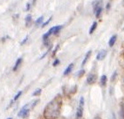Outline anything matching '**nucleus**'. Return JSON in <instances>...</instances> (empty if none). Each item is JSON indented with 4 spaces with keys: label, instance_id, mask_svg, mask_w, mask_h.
<instances>
[{
    "label": "nucleus",
    "instance_id": "nucleus-9",
    "mask_svg": "<svg viewBox=\"0 0 124 119\" xmlns=\"http://www.w3.org/2000/svg\"><path fill=\"white\" fill-rule=\"evenodd\" d=\"M116 39H117L116 35H114V36H112L111 39H110V41H109V46H110V47L114 46V44L115 43V41H116Z\"/></svg>",
    "mask_w": 124,
    "mask_h": 119
},
{
    "label": "nucleus",
    "instance_id": "nucleus-17",
    "mask_svg": "<svg viewBox=\"0 0 124 119\" xmlns=\"http://www.w3.org/2000/svg\"><path fill=\"white\" fill-rule=\"evenodd\" d=\"M51 20H52V18H50L49 20H47L46 22H45V23L43 24V25H42V26H43V27H44L45 26H47V25H48V24L50 23V21H51Z\"/></svg>",
    "mask_w": 124,
    "mask_h": 119
},
{
    "label": "nucleus",
    "instance_id": "nucleus-10",
    "mask_svg": "<svg viewBox=\"0 0 124 119\" xmlns=\"http://www.w3.org/2000/svg\"><path fill=\"white\" fill-rule=\"evenodd\" d=\"M91 51L90 50V51H88L87 52V54H86V56H85V57H84V59H83V63H82V65H84L86 64V62L88 61V59H89V57H90V56H91Z\"/></svg>",
    "mask_w": 124,
    "mask_h": 119
},
{
    "label": "nucleus",
    "instance_id": "nucleus-3",
    "mask_svg": "<svg viewBox=\"0 0 124 119\" xmlns=\"http://www.w3.org/2000/svg\"><path fill=\"white\" fill-rule=\"evenodd\" d=\"M83 105H84V100H83V97H81L80 103H79V107H78V109H77V114H76L78 118H81V117H83Z\"/></svg>",
    "mask_w": 124,
    "mask_h": 119
},
{
    "label": "nucleus",
    "instance_id": "nucleus-6",
    "mask_svg": "<svg viewBox=\"0 0 124 119\" xmlns=\"http://www.w3.org/2000/svg\"><path fill=\"white\" fill-rule=\"evenodd\" d=\"M21 63H22V58H18L15 63V65H14V66H13V70L14 71V72H16V71L18 70V68L20 67V65H21Z\"/></svg>",
    "mask_w": 124,
    "mask_h": 119
},
{
    "label": "nucleus",
    "instance_id": "nucleus-23",
    "mask_svg": "<svg viewBox=\"0 0 124 119\" xmlns=\"http://www.w3.org/2000/svg\"><path fill=\"white\" fill-rule=\"evenodd\" d=\"M111 119H116V116H115V114H114V113H113V114H112Z\"/></svg>",
    "mask_w": 124,
    "mask_h": 119
},
{
    "label": "nucleus",
    "instance_id": "nucleus-21",
    "mask_svg": "<svg viewBox=\"0 0 124 119\" xmlns=\"http://www.w3.org/2000/svg\"><path fill=\"white\" fill-rule=\"evenodd\" d=\"M28 38H29V37H28V36H26V38H25V39H24L23 41H21V45H23V44L25 43V42H26V41H27V40H28Z\"/></svg>",
    "mask_w": 124,
    "mask_h": 119
},
{
    "label": "nucleus",
    "instance_id": "nucleus-15",
    "mask_svg": "<svg viewBox=\"0 0 124 119\" xmlns=\"http://www.w3.org/2000/svg\"><path fill=\"white\" fill-rule=\"evenodd\" d=\"M62 28V26H55V29H54V33L53 34H57L59 32H60V30Z\"/></svg>",
    "mask_w": 124,
    "mask_h": 119
},
{
    "label": "nucleus",
    "instance_id": "nucleus-11",
    "mask_svg": "<svg viewBox=\"0 0 124 119\" xmlns=\"http://www.w3.org/2000/svg\"><path fill=\"white\" fill-rule=\"evenodd\" d=\"M21 94H22V91H20V92H19V93H17V94H16L15 96H14V98L13 99V101H11L10 106H11V105H12V104H13V101H17V100H18V99H19V97H20V96H21Z\"/></svg>",
    "mask_w": 124,
    "mask_h": 119
},
{
    "label": "nucleus",
    "instance_id": "nucleus-24",
    "mask_svg": "<svg viewBox=\"0 0 124 119\" xmlns=\"http://www.w3.org/2000/svg\"><path fill=\"white\" fill-rule=\"evenodd\" d=\"M115 76H116V73H114V75H113V77H112V80H114V78H115Z\"/></svg>",
    "mask_w": 124,
    "mask_h": 119
},
{
    "label": "nucleus",
    "instance_id": "nucleus-12",
    "mask_svg": "<svg viewBox=\"0 0 124 119\" xmlns=\"http://www.w3.org/2000/svg\"><path fill=\"white\" fill-rule=\"evenodd\" d=\"M106 80H107V78H106V75H103L102 77H101L100 79V82H101V85L103 86H106Z\"/></svg>",
    "mask_w": 124,
    "mask_h": 119
},
{
    "label": "nucleus",
    "instance_id": "nucleus-18",
    "mask_svg": "<svg viewBox=\"0 0 124 119\" xmlns=\"http://www.w3.org/2000/svg\"><path fill=\"white\" fill-rule=\"evenodd\" d=\"M84 73H85V72H84L83 70L80 71V72H79V73H78V77H82V76L84 74Z\"/></svg>",
    "mask_w": 124,
    "mask_h": 119
},
{
    "label": "nucleus",
    "instance_id": "nucleus-1",
    "mask_svg": "<svg viewBox=\"0 0 124 119\" xmlns=\"http://www.w3.org/2000/svg\"><path fill=\"white\" fill-rule=\"evenodd\" d=\"M61 107L62 97L60 94H58L44 108V117L45 119H57L60 115Z\"/></svg>",
    "mask_w": 124,
    "mask_h": 119
},
{
    "label": "nucleus",
    "instance_id": "nucleus-14",
    "mask_svg": "<svg viewBox=\"0 0 124 119\" xmlns=\"http://www.w3.org/2000/svg\"><path fill=\"white\" fill-rule=\"evenodd\" d=\"M43 20H44V16H41L40 18H38L37 20H36V26H39V25H40V24L43 22Z\"/></svg>",
    "mask_w": 124,
    "mask_h": 119
},
{
    "label": "nucleus",
    "instance_id": "nucleus-22",
    "mask_svg": "<svg viewBox=\"0 0 124 119\" xmlns=\"http://www.w3.org/2000/svg\"><path fill=\"white\" fill-rule=\"evenodd\" d=\"M30 9V4H27V6H26V11H29Z\"/></svg>",
    "mask_w": 124,
    "mask_h": 119
},
{
    "label": "nucleus",
    "instance_id": "nucleus-8",
    "mask_svg": "<svg viewBox=\"0 0 124 119\" xmlns=\"http://www.w3.org/2000/svg\"><path fill=\"white\" fill-rule=\"evenodd\" d=\"M25 22H26V26H29L32 22V17L31 15H27L26 19H25Z\"/></svg>",
    "mask_w": 124,
    "mask_h": 119
},
{
    "label": "nucleus",
    "instance_id": "nucleus-13",
    "mask_svg": "<svg viewBox=\"0 0 124 119\" xmlns=\"http://www.w3.org/2000/svg\"><path fill=\"white\" fill-rule=\"evenodd\" d=\"M97 22H93V24H92V26H91V29H90V34H92L93 32L95 31V29H96V27H97Z\"/></svg>",
    "mask_w": 124,
    "mask_h": 119
},
{
    "label": "nucleus",
    "instance_id": "nucleus-2",
    "mask_svg": "<svg viewBox=\"0 0 124 119\" xmlns=\"http://www.w3.org/2000/svg\"><path fill=\"white\" fill-rule=\"evenodd\" d=\"M29 109H30V106L29 104H26L25 106L21 109V111L19 112L18 116L20 117H23V118H28L29 116Z\"/></svg>",
    "mask_w": 124,
    "mask_h": 119
},
{
    "label": "nucleus",
    "instance_id": "nucleus-20",
    "mask_svg": "<svg viewBox=\"0 0 124 119\" xmlns=\"http://www.w3.org/2000/svg\"><path fill=\"white\" fill-rule=\"evenodd\" d=\"M59 45H58L57 47H56V48H55V49H54V51H53V53H52V57H54L55 56V53H56V52H57V50H58V49H59Z\"/></svg>",
    "mask_w": 124,
    "mask_h": 119
},
{
    "label": "nucleus",
    "instance_id": "nucleus-5",
    "mask_svg": "<svg viewBox=\"0 0 124 119\" xmlns=\"http://www.w3.org/2000/svg\"><path fill=\"white\" fill-rule=\"evenodd\" d=\"M106 50H101V51H99V53L98 54V56H97V59L98 60H103L105 57H106Z\"/></svg>",
    "mask_w": 124,
    "mask_h": 119
},
{
    "label": "nucleus",
    "instance_id": "nucleus-19",
    "mask_svg": "<svg viewBox=\"0 0 124 119\" xmlns=\"http://www.w3.org/2000/svg\"><path fill=\"white\" fill-rule=\"evenodd\" d=\"M59 64H60V60H59V59H56L54 61V63H53V66H57V65H59Z\"/></svg>",
    "mask_w": 124,
    "mask_h": 119
},
{
    "label": "nucleus",
    "instance_id": "nucleus-26",
    "mask_svg": "<svg viewBox=\"0 0 124 119\" xmlns=\"http://www.w3.org/2000/svg\"><path fill=\"white\" fill-rule=\"evenodd\" d=\"M8 119H12V118H11V117H9V118H8Z\"/></svg>",
    "mask_w": 124,
    "mask_h": 119
},
{
    "label": "nucleus",
    "instance_id": "nucleus-4",
    "mask_svg": "<svg viewBox=\"0 0 124 119\" xmlns=\"http://www.w3.org/2000/svg\"><path fill=\"white\" fill-rule=\"evenodd\" d=\"M96 80H97V76H96L95 74H92V73H91V74L87 77V83H88L89 85L94 84V83L96 82Z\"/></svg>",
    "mask_w": 124,
    "mask_h": 119
},
{
    "label": "nucleus",
    "instance_id": "nucleus-7",
    "mask_svg": "<svg viewBox=\"0 0 124 119\" xmlns=\"http://www.w3.org/2000/svg\"><path fill=\"white\" fill-rule=\"evenodd\" d=\"M73 67H74V64H71V65H68L67 69L65 70V72H64V75H65V76L68 75V74H69V73H71V71H72Z\"/></svg>",
    "mask_w": 124,
    "mask_h": 119
},
{
    "label": "nucleus",
    "instance_id": "nucleus-16",
    "mask_svg": "<svg viewBox=\"0 0 124 119\" xmlns=\"http://www.w3.org/2000/svg\"><path fill=\"white\" fill-rule=\"evenodd\" d=\"M41 92H42V89H37V90H36V92H34L33 93V95L34 96H38V95H40L41 94Z\"/></svg>",
    "mask_w": 124,
    "mask_h": 119
},
{
    "label": "nucleus",
    "instance_id": "nucleus-25",
    "mask_svg": "<svg viewBox=\"0 0 124 119\" xmlns=\"http://www.w3.org/2000/svg\"><path fill=\"white\" fill-rule=\"evenodd\" d=\"M94 119H101V118H100V117H99V116H96V117H94Z\"/></svg>",
    "mask_w": 124,
    "mask_h": 119
}]
</instances>
